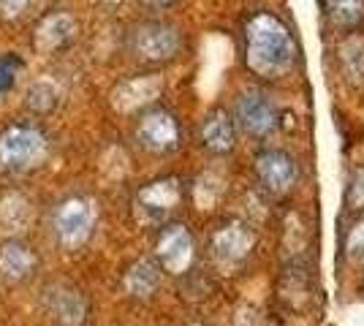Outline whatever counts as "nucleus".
I'll return each instance as SVG.
<instances>
[{
    "instance_id": "obj_1",
    "label": "nucleus",
    "mask_w": 364,
    "mask_h": 326,
    "mask_svg": "<svg viewBox=\"0 0 364 326\" xmlns=\"http://www.w3.org/2000/svg\"><path fill=\"white\" fill-rule=\"evenodd\" d=\"M296 47L289 28L269 11H258L245 25V60L258 77H277L289 71Z\"/></svg>"
},
{
    "instance_id": "obj_2",
    "label": "nucleus",
    "mask_w": 364,
    "mask_h": 326,
    "mask_svg": "<svg viewBox=\"0 0 364 326\" xmlns=\"http://www.w3.org/2000/svg\"><path fill=\"white\" fill-rule=\"evenodd\" d=\"M46 158V136L33 125H11L0 134V166L22 171Z\"/></svg>"
},
{
    "instance_id": "obj_3",
    "label": "nucleus",
    "mask_w": 364,
    "mask_h": 326,
    "mask_svg": "<svg viewBox=\"0 0 364 326\" xmlns=\"http://www.w3.org/2000/svg\"><path fill=\"white\" fill-rule=\"evenodd\" d=\"M180 47V31L166 22H144L134 31V52L147 63L171 60V58H177Z\"/></svg>"
},
{
    "instance_id": "obj_4",
    "label": "nucleus",
    "mask_w": 364,
    "mask_h": 326,
    "mask_svg": "<svg viewBox=\"0 0 364 326\" xmlns=\"http://www.w3.org/2000/svg\"><path fill=\"white\" fill-rule=\"evenodd\" d=\"M92 223H95L92 204L87 199H68L60 204V210L55 215V232H58L63 245L76 248L90 237Z\"/></svg>"
},
{
    "instance_id": "obj_5",
    "label": "nucleus",
    "mask_w": 364,
    "mask_h": 326,
    "mask_svg": "<svg viewBox=\"0 0 364 326\" xmlns=\"http://www.w3.org/2000/svg\"><path fill=\"white\" fill-rule=\"evenodd\" d=\"M79 33V25L71 11H52L46 14L36 31H33V47L41 55H58L60 49H65Z\"/></svg>"
},
{
    "instance_id": "obj_6",
    "label": "nucleus",
    "mask_w": 364,
    "mask_h": 326,
    "mask_svg": "<svg viewBox=\"0 0 364 326\" xmlns=\"http://www.w3.org/2000/svg\"><path fill=\"white\" fill-rule=\"evenodd\" d=\"M237 123L250 136H269L277 128V107L264 93H245L237 101Z\"/></svg>"
},
{
    "instance_id": "obj_7",
    "label": "nucleus",
    "mask_w": 364,
    "mask_h": 326,
    "mask_svg": "<svg viewBox=\"0 0 364 326\" xmlns=\"http://www.w3.org/2000/svg\"><path fill=\"white\" fill-rule=\"evenodd\" d=\"M136 136L152 153H168V150H174L180 144V125L168 112L155 109V112H147L139 120Z\"/></svg>"
},
{
    "instance_id": "obj_8",
    "label": "nucleus",
    "mask_w": 364,
    "mask_h": 326,
    "mask_svg": "<svg viewBox=\"0 0 364 326\" xmlns=\"http://www.w3.org/2000/svg\"><path fill=\"white\" fill-rule=\"evenodd\" d=\"M256 174L269 190L283 193L296 183V161L283 150H264L256 158Z\"/></svg>"
},
{
    "instance_id": "obj_9",
    "label": "nucleus",
    "mask_w": 364,
    "mask_h": 326,
    "mask_svg": "<svg viewBox=\"0 0 364 326\" xmlns=\"http://www.w3.org/2000/svg\"><path fill=\"white\" fill-rule=\"evenodd\" d=\"M158 256L168 272H185L193 261V237L185 226L168 229L158 242Z\"/></svg>"
},
{
    "instance_id": "obj_10",
    "label": "nucleus",
    "mask_w": 364,
    "mask_h": 326,
    "mask_svg": "<svg viewBox=\"0 0 364 326\" xmlns=\"http://www.w3.org/2000/svg\"><path fill=\"white\" fill-rule=\"evenodd\" d=\"M250 248H253V234H250V229L242 226V223H228V226H223V229L213 237L215 256H218L220 261H226V264L242 261L245 256L250 253Z\"/></svg>"
},
{
    "instance_id": "obj_11",
    "label": "nucleus",
    "mask_w": 364,
    "mask_h": 326,
    "mask_svg": "<svg viewBox=\"0 0 364 326\" xmlns=\"http://www.w3.org/2000/svg\"><path fill=\"white\" fill-rule=\"evenodd\" d=\"M201 141H204L207 150H213L218 156L234 150L237 131H234V120L228 117L223 109H215V112L207 114V120L201 123Z\"/></svg>"
},
{
    "instance_id": "obj_12",
    "label": "nucleus",
    "mask_w": 364,
    "mask_h": 326,
    "mask_svg": "<svg viewBox=\"0 0 364 326\" xmlns=\"http://www.w3.org/2000/svg\"><path fill=\"white\" fill-rule=\"evenodd\" d=\"M161 79L158 77H136L131 82H122L112 95V104L120 112H134V109L150 104L155 95L161 93Z\"/></svg>"
},
{
    "instance_id": "obj_13",
    "label": "nucleus",
    "mask_w": 364,
    "mask_h": 326,
    "mask_svg": "<svg viewBox=\"0 0 364 326\" xmlns=\"http://www.w3.org/2000/svg\"><path fill=\"white\" fill-rule=\"evenodd\" d=\"M180 202V183L177 180H158L139 193V207L152 217H161L171 212Z\"/></svg>"
},
{
    "instance_id": "obj_14",
    "label": "nucleus",
    "mask_w": 364,
    "mask_h": 326,
    "mask_svg": "<svg viewBox=\"0 0 364 326\" xmlns=\"http://www.w3.org/2000/svg\"><path fill=\"white\" fill-rule=\"evenodd\" d=\"M158 286H161V269L152 261H136L125 272V291L131 296L144 299V296L155 294Z\"/></svg>"
},
{
    "instance_id": "obj_15",
    "label": "nucleus",
    "mask_w": 364,
    "mask_h": 326,
    "mask_svg": "<svg viewBox=\"0 0 364 326\" xmlns=\"http://www.w3.org/2000/svg\"><path fill=\"white\" fill-rule=\"evenodd\" d=\"M326 19L337 31H356L364 22V0H326Z\"/></svg>"
},
{
    "instance_id": "obj_16",
    "label": "nucleus",
    "mask_w": 364,
    "mask_h": 326,
    "mask_svg": "<svg viewBox=\"0 0 364 326\" xmlns=\"http://www.w3.org/2000/svg\"><path fill=\"white\" fill-rule=\"evenodd\" d=\"M33 266H36V259L25 245L11 242L0 250V272L9 280H25L33 272Z\"/></svg>"
},
{
    "instance_id": "obj_17",
    "label": "nucleus",
    "mask_w": 364,
    "mask_h": 326,
    "mask_svg": "<svg viewBox=\"0 0 364 326\" xmlns=\"http://www.w3.org/2000/svg\"><path fill=\"white\" fill-rule=\"evenodd\" d=\"M31 204L28 199L16 196V193H9L3 202H0V226L6 232H22L28 223H31Z\"/></svg>"
},
{
    "instance_id": "obj_18",
    "label": "nucleus",
    "mask_w": 364,
    "mask_h": 326,
    "mask_svg": "<svg viewBox=\"0 0 364 326\" xmlns=\"http://www.w3.org/2000/svg\"><path fill=\"white\" fill-rule=\"evenodd\" d=\"M52 313L60 318L63 324L76 326V324H82V321H85L87 305H85L82 294H76V291H68V288H60L58 294L52 296Z\"/></svg>"
},
{
    "instance_id": "obj_19",
    "label": "nucleus",
    "mask_w": 364,
    "mask_h": 326,
    "mask_svg": "<svg viewBox=\"0 0 364 326\" xmlns=\"http://www.w3.org/2000/svg\"><path fill=\"white\" fill-rule=\"evenodd\" d=\"M58 101H60V90H58L49 79L36 82L31 90H28V107H31L33 112H38V114L52 112V109L58 107Z\"/></svg>"
},
{
    "instance_id": "obj_20",
    "label": "nucleus",
    "mask_w": 364,
    "mask_h": 326,
    "mask_svg": "<svg viewBox=\"0 0 364 326\" xmlns=\"http://www.w3.org/2000/svg\"><path fill=\"white\" fill-rule=\"evenodd\" d=\"M340 60L346 65V74L350 79L364 82V41L362 38H350L340 47Z\"/></svg>"
},
{
    "instance_id": "obj_21",
    "label": "nucleus",
    "mask_w": 364,
    "mask_h": 326,
    "mask_svg": "<svg viewBox=\"0 0 364 326\" xmlns=\"http://www.w3.org/2000/svg\"><path fill=\"white\" fill-rule=\"evenodd\" d=\"M22 68H25V63L16 55H0V101L14 90L16 77L22 74Z\"/></svg>"
},
{
    "instance_id": "obj_22",
    "label": "nucleus",
    "mask_w": 364,
    "mask_h": 326,
    "mask_svg": "<svg viewBox=\"0 0 364 326\" xmlns=\"http://www.w3.org/2000/svg\"><path fill=\"white\" fill-rule=\"evenodd\" d=\"M346 202H348L350 210H362L364 207V166L353 171L348 190H346Z\"/></svg>"
},
{
    "instance_id": "obj_23",
    "label": "nucleus",
    "mask_w": 364,
    "mask_h": 326,
    "mask_svg": "<svg viewBox=\"0 0 364 326\" xmlns=\"http://www.w3.org/2000/svg\"><path fill=\"white\" fill-rule=\"evenodd\" d=\"M36 0H0V19L6 22H16L33 9Z\"/></svg>"
},
{
    "instance_id": "obj_24",
    "label": "nucleus",
    "mask_w": 364,
    "mask_h": 326,
    "mask_svg": "<svg viewBox=\"0 0 364 326\" xmlns=\"http://www.w3.org/2000/svg\"><path fill=\"white\" fill-rule=\"evenodd\" d=\"M346 250L353 261H364V220H359L348 234V242H346Z\"/></svg>"
},
{
    "instance_id": "obj_25",
    "label": "nucleus",
    "mask_w": 364,
    "mask_h": 326,
    "mask_svg": "<svg viewBox=\"0 0 364 326\" xmlns=\"http://www.w3.org/2000/svg\"><path fill=\"white\" fill-rule=\"evenodd\" d=\"M141 3H144L147 9H168L174 0H141Z\"/></svg>"
}]
</instances>
